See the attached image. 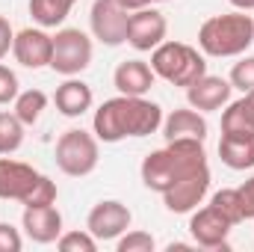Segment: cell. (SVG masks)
<instances>
[{
  "label": "cell",
  "mask_w": 254,
  "mask_h": 252,
  "mask_svg": "<svg viewBox=\"0 0 254 252\" xmlns=\"http://www.w3.org/2000/svg\"><path fill=\"white\" fill-rule=\"evenodd\" d=\"M163 107L145 95H116L95 110L92 133L101 142H122L127 136H151L163 127Z\"/></svg>",
  "instance_id": "obj_1"
},
{
  "label": "cell",
  "mask_w": 254,
  "mask_h": 252,
  "mask_svg": "<svg viewBox=\"0 0 254 252\" xmlns=\"http://www.w3.org/2000/svg\"><path fill=\"white\" fill-rule=\"evenodd\" d=\"M207 169V151L201 139H172L142 160V184L154 193H166L184 178Z\"/></svg>",
  "instance_id": "obj_2"
},
{
  "label": "cell",
  "mask_w": 254,
  "mask_h": 252,
  "mask_svg": "<svg viewBox=\"0 0 254 252\" xmlns=\"http://www.w3.org/2000/svg\"><path fill=\"white\" fill-rule=\"evenodd\" d=\"M254 42V18L249 12L213 15L198 30V48L207 57H240Z\"/></svg>",
  "instance_id": "obj_3"
},
{
  "label": "cell",
  "mask_w": 254,
  "mask_h": 252,
  "mask_svg": "<svg viewBox=\"0 0 254 252\" xmlns=\"http://www.w3.org/2000/svg\"><path fill=\"white\" fill-rule=\"evenodd\" d=\"M151 68L157 77H163L172 86H192L198 77L207 74L204 54L187 42H163L151 51Z\"/></svg>",
  "instance_id": "obj_4"
},
{
  "label": "cell",
  "mask_w": 254,
  "mask_h": 252,
  "mask_svg": "<svg viewBox=\"0 0 254 252\" xmlns=\"http://www.w3.org/2000/svg\"><path fill=\"white\" fill-rule=\"evenodd\" d=\"M98 136L83 130V127H71L65 130L63 136L57 139V166L60 172L71 175V178H86L98 169V160H101V148H98Z\"/></svg>",
  "instance_id": "obj_5"
},
{
  "label": "cell",
  "mask_w": 254,
  "mask_h": 252,
  "mask_svg": "<svg viewBox=\"0 0 254 252\" xmlns=\"http://www.w3.org/2000/svg\"><path fill=\"white\" fill-rule=\"evenodd\" d=\"M92 65V39L80 27H63L54 36L51 68L63 77H77Z\"/></svg>",
  "instance_id": "obj_6"
},
{
  "label": "cell",
  "mask_w": 254,
  "mask_h": 252,
  "mask_svg": "<svg viewBox=\"0 0 254 252\" xmlns=\"http://www.w3.org/2000/svg\"><path fill=\"white\" fill-rule=\"evenodd\" d=\"M127 12L119 0H95L92 3V12H89V27H92V36L107 45V48H119L127 42Z\"/></svg>",
  "instance_id": "obj_7"
},
{
  "label": "cell",
  "mask_w": 254,
  "mask_h": 252,
  "mask_svg": "<svg viewBox=\"0 0 254 252\" xmlns=\"http://www.w3.org/2000/svg\"><path fill=\"white\" fill-rule=\"evenodd\" d=\"M130 223H133V214H130V208H127L125 202H119V199L98 202L89 211V217H86V229L98 241H119L130 229Z\"/></svg>",
  "instance_id": "obj_8"
},
{
  "label": "cell",
  "mask_w": 254,
  "mask_h": 252,
  "mask_svg": "<svg viewBox=\"0 0 254 252\" xmlns=\"http://www.w3.org/2000/svg\"><path fill=\"white\" fill-rule=\"evenodd\" d=\"M166 33H169V21L154 6L136 9L127 18V45H133L136 51H154L157 45L166 42Z\"/></svg>",
  "instance_id": "obj_9"
},
{
  "label": "cell",
  "mask_w": 254,
  "mask_h": 252,
  "mask_svg": "<svg viewBox=\"0 0 254 252\" xmlns=\"http://www.w3.org/2000/svg\"><path fill=\"white\" fill-rule=\"evenodd\" d=\"M42 181V172L30 163L12 160L9 154H0V199L6 202H27L33 196L36 184Z\"/></svg>",
  "instance_id": "obj_10"
},
{
  "label": "cell",
  "mask_w": 254,
  "mask_h": 252,
  "mask_svg": "<svg viewBox=\"0 0 254 252\" xmlns=\"http://www.w3.org/2000/svg\"><path fill=\"white\" fill-rule=\"evenodd\" d=\"M231 229H234V226H231L213 205L192 211V217H190L192 241H195V247H204V250H231V247H228Z\"/></svg>",
  "instance_id": "obj_11"
},
{
  "label": "cell",
  "mask_w": 254,
  "mask_h": 252,
  "mask_svg": "<svg viewBox=\"0 0 254 252\" xmlns=\"http://www.w3.org/2000/svg\"><path fill=\"white\" fill-rule=\"evenodd\" d=\"M12 54L24 68H45L51 65V54H54V36L45 33V27H24L21 33H15L12 42Z\"/></svg>",
  "instance_id": "obj_12"
},
{
  "label": "cell",
  "mask_w": 254,
  "mask_h": 252,
  "mask_svg": "<svg viewBox=\"0 0 254 252\" xmlns=\"http://www.w3.org/2000/svg\"><path fill=\"white\" fill-rule=\"evenodd\" d=\"M21 226L33 244H42V247L57 244L63 235V214L57 211V205H33V208H24Z\"/></svg>",
  "instance_id": "obj_13"
},
{
  "label": "cell",
  "mask_w": 254,
  "mask_h": 252,
  "mask_svg": "<svg viewBox=\"0 0 254 252\" xmlns=\"http://www.w3.org/2000/svg\"><path fill=\"white\" fill-rule=\"evenodd\" d=\"M207 190H210V166L190 175V178H184L181 184H175L172 190H166L163 193V205L172 214H192L204 202Z\"/></svg>",
  "instance_id": "obj_14"
},
{
  "label": "cell",
  "mask_w": 254,
  "mask_h": 252,
  "mask_svg": "<svg viewBox=\"0 0 254 252\" xmlns=\"http://www.w3.org/2000/svg\"><path fill=\"white\" fill-rule=\"evenodd\" d=\"M231 92H234L231 80L216 77V74H204L192 86H187V101L198 113H213V110H222L231 101Z\"/></svg>",
  "instance_id": "obj_15"
},
{
  "label": "cell",
  "mask_w": 254,
  "mask_h": 252,
  "mask_svg": "<svg viewBox=\"0 0 254 252\" xmlns=\"http://www.w3.org/2000/svg\"><path fill=\"white\" fill-rule=\"evenodd\" d=\"M154 80L157 74L145 60H125L113 71V86L119 89V95H145L151 92Z\"/></svg>",
  "instance_id": "obj_16"
},
{
  "label": "cell",
  "mask_w": 254,
  "mask_h": 252,
  "mask_svg": "<svg viewBox=\"0 0 254 252\" xmlns=\"http://www.w3.org/2000/svg\"><path fill=\"white\" fill-rule=\"evenodd\" d=\"M92 101H95L92 86L83 83L80 77H65V83H60L57 92H54L57 110H60L63 116H68V119H77V116H83L86 110H92Z\"/></svg>",
  "instance_id": "obj_17"
},
{
  "label": "cell",
  "mask_w": 254,
  "mask_h": 252,
  "mask_svg": "<svg viewBox=\"0 0 254 252\" xmlns=\"http://www.w3.org/2000/svg\"><path fill=\"white\" fill-rule=\"evenodd\" d=\"M163 136L166 142L172 139H207V119L190 107V110H172L166 119H163Z\"/></svg>",
  "instance_id": "obj_18"
},
{
  "label": "cell",
  "mask_w": 254,
  "mask_h": 252,
  "mask_svg": "<svg viewBox=\"0 0 254 252\" xmlns=\"http://www.w3.org/2000/svg\"><path fill=\"white\" fill-rule=\"evenodd\" d=\"M219 157L228 169H252L254 166V136L249 133H222L219 139Z\"/></svg>",
  "instance_id": "obj_19"
},
{
  "label": "cell",
  "mask_w": 254,
  "mask_h": 252,
  "mask_svg": "<svg viewBox=\"0 0 254 252\" xmlns=\"http://www.w3.org/2000/svg\"><path fill=\"white\" fill-rule=\"evenodd\" d=\"M77 0H30V15L39 27H60Z\"/></svg>",
  "instance_id": "obj_20"
},
{
  "label": "cell",
  "mask_w": 254,
  "mask_h": 252,
  "mask_svg": "<svg viewBox=\"0 0 254 252\" xmlns=\"http://www.w3.org/2000/svg\"><path fill=\"white\" fill-rule=\"evenodd\" d=\"M45 107H48V95H45L42 89H27V92H18V98H15V110H12V113L30 127V125H36V122L42 119Z\"/></svg>",
  "instance_id": "obj_21"
},
{
  "label": "cell",
  "mask_w": 254,
  "mask_h": 252,
  "mask_svg": "<svg viewBox=\"0 0 254 252\" xmlns=\"http://www.w3.org/2000/svg\"><path fill=\"white\" fill-rule=\"evenodd\" d=\"M24 122L15 113L0 110V154H15L24 145Z\"/></svg>",
  "instance_id": "obj_22"
},
{
  "label": "cell",
  "mask_w": 254,
  "mask_h": 252,
  "mask_svg": "<svg viewBox=\"0 0 254 252\" xmlns=\"http://www.w3.org/2000/svg\"><path fill=\"white\" fill-rule=\"evenodd\" d=\"M222 133H249V136H254V122L249 116V110H246V104H243V98L225 104V110H222Z\"/></svg>",
  "instance_id": "obj_23"
},
{
  "label": "cell",
  "mask_w": 254,
  "mask_h": 252,
  "mask_svg": "<svg viewBox=\"0 0 254 252\" xmlns=\"http://www.w3.org/2000/svg\"><path fill=\"white\" fill-rule=\"evenodd\" d=\"M210 205H213L231 226H240V223L246 220V217H243V202H240V193H237V190H219V193H213Z\"/></svg>",
  "instance_id": "obj_24"
},
{
  "label": "cell",
  "mask_w": 254,
  "mask_h": 252,
  "mask_svg": "<svg viewBox=\"0 0 254 252\" xmlns=\"http://www.w3.org/2000/svg\"><path fill=\"white\" fill-rule=\"evenodd\" d=\"M57 247L63 252H95L98 250V238L86 229V232H63Z\"/></svg>",
  "instance_id": "obj_25"
},
{
  "label": "cell",
  "mask_w": 254,
  "mask_h": 252,
  "mask_svg": "<svg viewBox=\"0 0 254 252\" xmlns=\"http://www.w3.org/2000/svg\"><path fill=\"white\" fill-rule=\"evenodd\" d=\"M116 250L119 252H154L157 250V241L142 232V229H133V232H125L119 241H116Z\"/></svg>",
  "instance_id": "obj_26"
},
{
  "label": "cell",
  "mask_w": 254,
  "mask_h": 252,
  "mask_svg": "<svg viewBox=\"0 0 254 252\" xmlns=\"http://www.w3.org/2000/svg\"><path fill=\"white\" fill-rule=\"evenodd\" d=\"M228 80H231V86L240 89L243 95H246V92H254V57H243L240 63H234Z\"/></svg>",
  "instance_id": "obj_27"
},
{
  "label": "cell",
  "mask_w": 254,
  "mask_h": 252,
  "mask_svg": "<svg viewBox=\"0 0 254 252\" xmlns=\"http://www.w3.org/2000/svg\"><path fill=\"white\" fill-rule=\"evenodd\" d=\"M18 92H21L18 74H15V71H12L9 65L0 63V107H3V104H15Z\"/></svg>",
  "instance_id": "obj_28"
},
{
  "label": "cell",
  "mask_w": 254,
  "mask_h": 252,
  "mask_svg": "<svg viewBox=\"0 0 254 252\" xmlns=\"http://www.w3.org/2000/svg\"><path fill=\"white\" fill-rule=\"evenodd\" d=\"M33 205H57V184L48 175H42V181L36 184L33 196L24 202V208H33Z\"/></svg>",
  "instance_id": "obj_29"
},
{
  "label": "cell",
  "mask_w": 254,
  "mask_h": 252,
  "mask_svg": "<svg viewBox=\"0 0 254 252\" xmlns=\"http://www.w3.org/2000/svg\"><path fill=\"white\" fill-rule=\"evenodd\" d=\"M24 238L12 223H0V252H21Z\"/></svg>",
  "instance_id": "obj_30"
},
{
  "label": "cell",
  "mask_w": 254,
  "mask_h": 252,
  "mask_svg": "<svg viewBox=\"0 0 254 252\" xmlns=\"http://www.w3.org/2000/svg\"><path fill=\"white\" fill-rule=\"evenodd\" d=\"M237 193H240V202H243V217L254 220V175L243 187H237Z\"/></svg>",
  "instance_id": "obj_31"
},
{
  "label": "cell",
  "mask_w": 254,
  "mask_h": 252,
  "mask_svg": "<svg viewBox=\"0 0 254 252\" xmlns=\"http://www.w3.org/2000/svg\"><path fill=\"white\" fill-rule=\"evenodd\" d=\"M12 42H15V30H12L9 18H6V15H0V60L12 51Z\"/></svg>",
  "instance_id": "obj_32"
},
{
  "label": "cell",
  "mask_w": 254,
  "mask_h": 252,
  "mask_svg": "<svg viewBox=\"0 0 254 252\" xmlns=\"http://www.w3.org/2000/svg\"><path fill=\"white\" fill-rule=\"evenodd\" d=\"M127 12H136V9H145V6H154V3H169V0H119Z\"/></svg>",
  "instance_id": "obj_33"
},
{
  "label": "cell",
  "mask_w": 254,
  "mask_h": 252,
  "mask_svg": "<svg viewBox=\"0 0 254 252\" xmlns=\"http://www.w3.org/2000/svg\"><path fill=\"white\" fill-rule=\"evenodd\" d=\"M234 9H240V12H252L254 9V0H228Z\"/></svg>",
  "instance_id": "obj_34"
},
{
  "label": "cell",
  "mask_w": 254,
  "mask_h": 252,
  "mask_svg": "<svg viewBox=\"0 0 254 252\" xmlns=\"http://www.w3.org/2000/svg\"><path fill=\"white\" fill-rule=\"evenodd\" d=\"M243 104H246V110H249V116H252V122H254V92L243 95Z\"/></svg>",
  "instance_id": "obj_35"
},
{
  "label": "cell",
  "mask_w": 254,
  "mask_h": 252,
  "mask_svg": "<svg viewBox=\"0 0 254 252\" xmlns=\"http://www.w3.org/2000/svg\"><path fill=\"white\" fill-rule=\"evenodd\" d=\"M166 250H169V252H175V250H178V252H187V250H192V247H190V244H169Z\"/></svg>",
  "instance_id": "obj_36"
}]
</instances>
